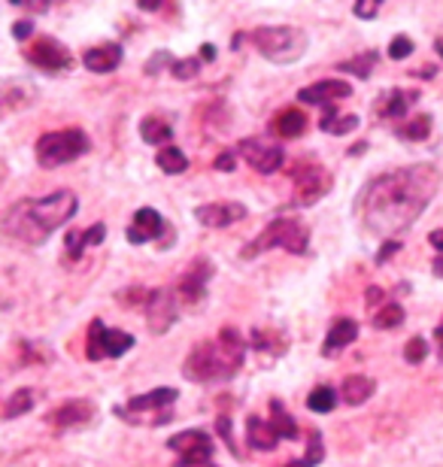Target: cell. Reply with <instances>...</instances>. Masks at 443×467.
Wrapping results in <instances>:
<instances>
[{
	"label": "cell",
	"mask_w": 443,
	"mask_h": 467,
	"mask_svg": "<svg viewBox=\"0 0 443 467\" xmlns=\"http://www.w3.org/2000/svg\"><path fill=\"white\" fill-rule=\"evenodd\" d=\"M268 249H286V252H291V255H307L310 228L301 219H289V216L273 219L270 225L240 252V258L249 261V258H256V255H261V252H268Z\"/></svg>",
	"instance_id": "5b68a950"
},
{
	"label": "cell",
	"mask_w": 443,
	"mask_h": 467,
	"mask_svg": "<svg viewBox=\"0 0 443 467\" xmlns=\"http://www.w3.org/2000/svg\"><path fill=\"white\" fill-rule=\"evenodd\" d=\"M413 52V40H410V36H395V40L389 43V58L392 61H404V58H407V55Z\"/></svg>",
	"instance_id": "74e56055"
},
{
	"label": "cell",
	"mask_w": 443,
	"mask_h": 467,
	"mask_svg": "<svg viewBox=\"0 0 443 467\" xmlns=\"http://www.w3.org/2000/svg\"><path fill=\"white\" fill-rule=\"evenodd\" d=\"M91 416H94V404H91V400L77 398V400H68V404L55 407L52 413H49V422L55 428H79V425L91 422Z\"/></svg>",
	"instance_id": "ac0fdd59"
},
{
	"label": "cell",
	"mask_w": 443,
	"mask_h": 467,
	"mask_svg": "<svg viewBox=\"0 0 443 467\" xmlns=\"http://www.w3.org/2000/svg\"><path fill=\"white\" fill-rule=\"evenodd\" d=\"M179 391L171 389V386H158L153 391H146V395H137L131 398L125 407H116L112 413H116L121 422L128 425H140V428H162L174 419L171 407L176 404Z\"/></svg>",
	"instance_id": "277c9868"
},
{
	"label": "cell",
	"mask_w": 443,
	"mask_h": 467,
	"mask_svg": "<svg viewBox=\"0 0 443 467\" xmlns=\"http://www.w3.org/2000/svg\"><path fill=\"white\" fill-rule=\"evenodd\" d=\"M353 98V86L343 79H322V82H313V86L301 88L298 91V100L301 104H316V107H337L341 100Z\"/></svg>",
	"instance_id": "5bb4252c"
},
{
	"label": "cell",
	"mask_w": 443,
	"mask_h": 467,
	"mask_svg": "<svg viewBox=\"0 0 443 467\" xmlns=\"http://www.w3.org/2000/svg\"><path fill=\"white\" fill-rule=\"evenodd\" d=\"M82 64L86 70L91 73H112L121 64V46L119 43H100V46H91L82 55Z\"/></svg>",
	"instance_id": "d6986e66"
},
{
	"label": "cell",
	"mask_w": 443,
	"mask_h": 467,
	"mask_svg": "<svg viewBox=\"0 0 443 467\" xmlns=\"http://www.w3.org/2000/svg\"><path fill=\"white\" fill-rule=\"evenodd\" d=\"M237 152V158H243L252 171L256 173H277L282 161H286V149H282L280 143H273V140H265V137H249L243 140V143L234 149Z\"/></svg>",
	"instance_id": "30bf717a"
},
{
	"label": "cell",
	"mask_w": 443,
	"mask_h": 467,
	"mask_svg": "<svg viewBox=\"0 0 443 467\" xmlns=\"http://www.w3.org/2000/svg\"><path fill=\"white\" fill-rule=\"evenodd\" d=\"M131 347H134V337L128 331H116L107 328L100 319H94L89 325V340H86V355L91 361L100 358H121Z\"/></svg>",
	"instance_id": "9c48e42d"
},
{
	"label": "cell",
	"mask_w": 443,
	"mask_h": 467,
	"mask_svg": "<svg viewBox=\"0 0 443 467\" xmlns=\"http://www.w3.org/2000/svg\"><path fill=\"white\" fill-rule=\"evenodd\" d=\"M216 428H219V434H222L225 446H228V450H231L234 455H240L237 443H234V437H231V419H228V416H219V419H216Z\"/></svg>",
	"instance_id": "f35d334b"
},
{
	"label": "cell",
	"mask_w": 443,
	"mask_h": 467,
	"mask_svg": "<svg viewBox=\"0 0 443 467\" xmlns=\"http://www.w3.org/2000/svg\"><path fill=\"white\" fill-rule=\"evenodd\" d=\"M103 237H107V225H100V222H98V225H91L89 231H82V240H86V249H89V246H100Z\"/></svg>",
	"instance_id": "60d3db41"
},
{
	"label": "cell",
	"mask_w": 443,
	"mask_h": 467,
	"mask_svg": "<svg viewBox=\"0 0 443 467\" xmlns=\"http://www.w3.org/2000/svg\"><path fill=\"white\" fill-rule=\"evenodd\" d=\"M89 149H91V140L86 130L64 128V130H52V134H43L37 140L34 152H37V164L46 167V171H55V167H61V164L77 161Z\"/></svg>",
	"instance_id": "52a82bcc"
},
{
	"label": "cell",
	"mask_w": 443,
	"mask_h": 467,
	"mask_svg": "<svg viewBox=\"0 0 443 467\" xmlns=\"http://www.w3.org/2000/svg\"><path fill=\"white\" fill-rule=\"evenodd\" d=\"M291 182H295V194L298 198L291 201L295 207H310V203L322 201L328 192H332V173L325 171L322 164L313 161H298L289 171Z\"/></svg>",
	"instance_id": "ba28073f"
},
{
	"label": "cell",
	"mask_w": 443,
	"mask_h": 467,
	"mask_svg": "<svg viewBox=\"0 0 443 467\" xmlns=\"http://www.w3.org/2000/svg\"><path fill=\"white\" fill-rule=\"evenodd\" d=\"M140 137H143L149 146H164L174 140V128H171V121L149 116V119L140 121Z\"/></svg>",
	"instance_id": "d4e9b609"
},
{
	"label": "cell",
	"mask_w": 443,
	"mask_h": 467,
	"mask_svg": "<svg viewBox=\"0 0 443 467\" xmlns=\"http://www.w3.org/2000/svg\"><path fill=\"white\" fill-rule=\"evenodd\" d=\"M374 64H376V52H362V55H355V58L343 61L341 73H355L358 79H367L374 73Z\"/></svg>",
	"instance_id": "d6a6232c"
},
{
	"label": "cell",
	"mask_w": 443,
	"mask_h": 467,
	"mask_svg": "<svg viewBox=\"0 0 443 467\" xmlns=\"http://www.w3.org/2000/svg\"><path fill=\"white\" fill-rule=\"evenodd\" d=\"M270 425L277 428V434H280V441H298V425H295V419H291L286 413V407H282V400L273 398L270 400Z\"/></svg>",
	"instance_id": "4316f807"
},
{
	"label": "cell",
	"mask_w": 443,
	"mask_h": 467,
	"mask_svg": "<svg viewBox=\"0 0 443 467\" xmlns=\"http://www.w3.org/2000/svg\"><path fill=\"white\" fill-rule=\"evenodd\" d=\"M401 249V243L398 240H389V243H383V249L380 252H376V265H385V261H389L392 255H395V252H398Z\"/></svg>",
	"instance_id": "f6af8a7d"
},
{
	"label": "cell",
	"mask_w": 443,
	"mask_h": 467,
	"mask_svg": "<svg viewBox=\"0 0 443 467\" xmlns=\"http://www.w3.org/2000/svg\"><path fill=\"white\" fill-rule=\"evenodd\" d=\"M440 189V171L435 164L398 167L374 176L355 201V216L374 237H398L419 222Z\"/></svg>",
	"instance_id": "6da1fadb"
},
{
	"label": "cell",
	"mask_w": 443,
	"mask_h": 467,
	"mask_svg": "<svg viewBox=\"0 0 443 467\" xmlns=\"http://www.w3.org/2000/svg\"><path fill=\"white\" fill-rule=\"evenodd\" d=\"M143 313L153 334L171 331V325L176 322V292H171V288H153V297H149Z\"/></svg>",
	"instance_id": "4fadbf2b"
},
{
	"label": "cell",
	"mask_w": 443,
	"mask_h": 467,
	"mask_svg": "<svg viewBox=\"0 0 443 467\" xmlns=\"http://www.w3.org/2000/svg\"><path fill=\"white\" fill-rule=\"evenodd\" d=\"M34 407V389H16L13 395H9L6 407H4V419L9 422V419H18L22 413H27V410Z\"/></svg>",
	"instance_id": "4dcf8cb0"
},
{
	"label": "cell",
	"mask_w": 443,
	"mask_h": 467,
	"mask_svg": "<svg viewBox=\"0 0 443 467\" xmlns=\"http://www.w3.org/2000/svg\"><path fill=\"white\" fill-rule=\"evenodd\" d=\"M164 234H167V225H164L162 213L153 210V207H143V210L134 213L125 237H128V243H134V246H143V243L155 240V237H164Z\"/></svg>",
	"instance_id": "2e32d148"
},
{
	"label": "cell",
	"mask_w": 443,
	"mask_h": 467,
	"mask_svg": "<svg viewBox=\"0 0 443 467\" xmlns=\"http://www.w3.org/2000/svg\"><path fill=\"white\" fill-rule=\"evenodd\" d=\"M273 130L282 137V140H291V137H301L307 130V116L301 109H282V113L273 119Z\"/></svg>",
	"instance_id": "cb8c5ba5"
},
{
	"label": "cell",
	"mask_w": 443,
	"mask_h": 467,
	"mask_svg": "<svg viewBox=\"0 0 443 467\" xmlns=\"http://www.w3.org/2000/svg\"><path fill=\"white\" fill-rule=\"evenodd\" d=\"M358 340V325L353 319H337L332 325V331H328V337L322 343V355L325 358H334L337 352H343L346 347H353V343Z\"/></svg>",
	"instance_id": "ffe728a7"
},
{
	"label": "cell",
	"mask_w": 443,
	"mask_h": 467,
	"mask_svg": "<svg viewBox=\"0 0 443 467\" xmlns=\"http://www.w3.org/2000/svg\"><path fill=\"white\" fill-rule=\"evenodd\" d=\"M419 95L417 91H404V88H392L389 95H383L380 104V116L383 119H407L410 107L417 104Z\"/></svg>",
	"instance_id": "7402d4cb"
},
{
	"label": "cell",
	"mask_w": 443,
	"mask_h": 467,
	"mask_svg": "<svg viewBox=\"0 0 443 467\" xmlns=\"http://www.w3.org/2000/svg\"><path fill=\"white\" fill-rule=\"evenodd\" d=\"M213 276V267H210V261L206 258H197L188 265L185 270V276L179 279V288H176V295L183 297L185 304H201L204 297H206V279Z\"/></svg>",
	"instance_id": "e0dca14e"
},
{
	"label": "cell",
	"mask_w": 443,
	"mask_h": 467,
	"mask_svg": "<svg viewBox=\"0 0 443 467\" xmlns=\"http://www.w3.org/2000/svg\"><path fill=\"white\" fill-rule=\"evenodd\" d=\"M322 459H325V441H322V434L313 431L307 437V455H304V459H295L286 467H319V464H322Z\"/></svg>",
	"instance_id": "f546056e"
},
{
	"label": "cell",
	"mask_w": 443,
	"mask_h": 467,
	"mask_svg": "<svg viewBox=\"0 0 443 467\" xmlns=\"http://www.w3.org/2000/svg\"><path fill=\"white\" fill-rule=\"evenodd\" d=\"M404 319H407V316H404L401 304H383L374 316V328L376 331H395V328H401Z\"/></svg>",
	"instance_id": "83f0119b"
},
{
	"label": "cell",
	"mask_w": 443,
	"mask_h": 467,
	"mask_svg": "<svg viewBox=\"0 0 443 467\" xmlns=\"http://www.w3.org/2000/svg\"><path fill=\"white\" fill-rule=\"evenodd\" d=\"M79 198L70 189L52 192L46 198H25L16 201L4 213V234L25 246H40L52 237L61 225L77 216Z\"/></svg>",
	"instance_id": "7a4b0ae2"
},
{
	"label": "cell",
	"mask_w": 443,
	"mask_h": 467,
	"mask_svg": "<svg viewBox=\"0 0 443 467\" xmlns=\"http://www.w3.org/2000/svg\"><path fill=\"white\" fill-rule=\"evenodd\" d=\"M431 134V116H417V119H410L407 125L398 128V137L401 140H413V143H419V140H426Z\"/></svg>",
	"instance_id": "836d02e7"
},
{
	"label": "cell",
	"mask_w": 443,
	"mask_h": 467,
	"mask_svg": "<svg viewBox=\"0 0 443 467\" xmlns=\"http://www.w3.org/2000/svg\"><path fill=\"white\" fill-rule=\"evenodd\" d=\"M174 61H176V58H171V55H167V52H155V58L146 64V73H149V77H155L162 64H167V67H174Z\"/></svg>",
	"instance_id": "7bdbcfd3"
},
{
	"label": "cell",
	"mask_w": 443,
	"mask_h": 467,
	"mask_svg": "<svg viewBox=\"0 0 443 467\" xmlns=\"http://www.w3.org/2000/svg\"><path fill=\"white\" fill-rule=\"evenodd\" d=\"M383 301V288H376V285H371V288H367V304H380Z\"/></svg>",
	"instance_id": "7dc6e473"
},
{
	"label": "cell",
	"mask_w": 443,
	"mask_h": 467,
	"mask_svg": "<svg viewBox=\"0 0 443 467\" xmlns=\"http://www.w3.org/2000/svg\"><path fill=\"white\" fill-rule=\"evenodd\" d=\"M27 61L34 64V67H40L46 73H68L73 70V55L68 52V46L58 43L55 36H40V40H34L27 46Z\"/></svg>",
	"instance_id": "7c38bea8"
},
{
	"label": "cell",
	"mask_w": 443,
	"mask_h": 467,
	"mask_svg": "<svg viewBox=\"0 0 443 467\" xmlns=\"http://www.w3.org/2000/svg\"><path fill=\"white\" fill-rule=\"evenodd\" d=\"M167 450H174L179 455L176 467H197V464H210L216 443L206 431H183L167 441Z\"/></svg>",
	"instance_id": "8fae6325"
},
{
	"label": "cell",
	"mask_w": 443,
	"mask_h": 467,
	"mask_svg": "<svg viewBox=\"0 0 443 467\" xmlns=\"http://www.w3.org/2000/svg\"><path fill=\"white\" fill-rule=\"evenodd\" d=\"M195 219L201 222L204 228H231L234 222L247 219V207L237 201L204 203V207H195Z\"/></svg>",
	"instance_id": "9a60e30c"
},
{
	"label": "cell",
	"mask_w": 443,
	"mask_h": 467,
	"mask_svg": "<svg viewBox=\"0 0 443 467\" xmlns=\"http://www.w3.org/2000/svg\"><path fill=\"white\" fill-rule=\"evenodd\" d=\"M155 164L162 167L164 173H185L188 171V158H185V152L183 149H176V146H164L162 152H158V158H155Z\"/></svg>",
	"instance_id": "f1b7e54d"
},
{
	"label": "cell",
	"mask_w": 443,
	"mask_h": 467,
	"mask_svg": "<svg viewBox=\"0 0 443 467\" xmlns=\"http://www.w3.org/2000/svg\"><path fill=\"white\" fill-rule=\"evenodd\" d=\"M374 389H376V382H374L371 377H364V373H353V377H346V379H343L341 398H343L350 407H362L364 400H371Z\"/></svg>",
	"instance_id": "603a6c76"
},
{
	"label": "cell",
	"mask_w": 443,
	"mask_h": 467,
	"mask_svg": "<svg viewBox=\"0 0 443 467\" xmlns=\"http://www.w3.org/2000/svg\"><path fill=\"white\" fill-rule=\"evenodd\" d=\"M319 128H322L325 134H334V137L353 134V130L358 128V116H343V119H337V107H325L322 119H319Z\"/></svg>",
	"instance_id": "484cf974"
},
{
	"label": "cell",
	"mask_w": 443,
	"mask_h": 467,
	"mask_svg": "<svg viewBox=\"0 0 443 467\" xmlns=\"http://www.w3.org/2000/svg\"><path fill=\"white\" fill-rule=\"evenodd\" d=\"M428 243H431V246H435L438 252H443V228H440V231H431V234H428Z\"/></svg>",
	"instance_id": "c3c4849f"
},
{
	"label": "cell",
	"mask_w": 443,
	"mask_h": 467,
	"mask_svg": "<svg viewBox=\"0 0 443 467\" xmlns=\"http://www.w3.org/2000/svg\"><path fill=\"white\" fill-rule=\"evenodd\" d=\"M197 467H216V464H213V462H210V464H197Z\"/></svg>",
	"instance_id": "11a10c76"
},
{
	"label": "cell",
	"mask_w": 443,
	"mask_h": 467,
	"mask_svg": "<svg viewBox=\"0 0 443 467\" xmlns=\"http://www.w3.org/2000/svg\"><path fill=\"white\" fill-rule=\"evenodd\" d=\"M404 358H407V364H422L428 358V340L426 337L407 340V347H404Z\"/></svg>",
	"instance_id": "d590c367"
},
{
	"label": "cell",
	"mask_w": 443,
	"mask_h": 467,
	"mask_svg": "<svg viewBox=\"0 0 443 467\" xmlns=\"http://www.w3.org/2000/svg\"><path fill=\"white\" fill-rule=\"evenodd\" d=\"M362 152H367V143H355V146L350 149V155H362Z\"/></svg>",
	"instance_id": "f907efd6"
},
{
	"label": "cell",
	"mask_w": 443,
	"mask_h": 467,
	"mask_svg": "<svg viewBox=\"0 0 443 467\" xmlns=\"http://www.w3.org/2000/svg\"><path fill=\"white\" fill-rule=\"evenodd\" d=\"M307 407L313 410V413H332V410L337 407V391L332 386H319L310 391L307 398Z\"/></svg>",
	"instance_id": "1f68e13d"
},
{
	"label": "cell",
	"mask_w": 443,
	"mask_h": 467,
	"mask_svg": "<svg viewBox=\"0 0 443 467\" xmlns=\"http://www.w3.org/2000/svg\"><path fill=\"white\" fill-rule=\"evenodd\" d=\"M435 340H438V349L443 352V325H440V328L435 331Z\"/></svg>",
	"instance_id": "816d5d0a"
},
{
	"label": "cell",
	"mask_w": 443,
	"mask_h": 467,
	"mask_svg": "<svg viewBox=\"0 0 443 467\" xmlns=\"http://www.w3.org/2000/svg\"><path fill=\"white\" fill-rule=\"evenodd\" d=\"M435 49H438V55L443 58V36H438V43H435Z\"/></svg>",
	"instance_id": "db71d44e"
},
{
	"label": "cell",
	"mask_w": 443,
	"mask_h": 467,
	"mask_svg": "<svg viewBox=\"0 0 443 467\" xmlns=\"http://www.w3.org/2000/svg\"><path fill=\"white\" fill-rule=\"evenodd\" d=\"M119 304L125 306H140V310H146L149 297H153V288H125V292H119Z\"/></svg>",
	"instance_id": "e575fe53"
},
{
	"label": "cell",
	"mask_w": 443,
	"mask_h": 467,
	"mask_svg": "<svg viewBox=\"0 0 443 467\" xmlns=\"http://www.w3.org/2000/svg\"><path fill=\"white\" fill-rule=\"evenodd\" d=\"M201 58H204V61H213V58H216V46H213V43H204V46H201Z\"/></svg>",
	"instance_id": "681fc988"
},
{
	"label": "cell",
	"mask_w": 443,
	"mask_h": 467,
	"mask_svg": "<svg viewBox=\"0 0 443 467\" xmlns=\"http://www.w3.org/2000/svg\"><path fill=\"white\" fill-rule=\"evenodd\" d=\"M213 167H216V171H222V173H231L234 167H237V152H219V155H216Z\"/></svg>",
	"instance_id": "b9f144b4"
},
{
	"label": "cell",
	"mask_w": 443,
	"mask_h": 467,
	"mask_svg": "<svg viewBox=\"0 0 443 467\" xmlns=\"http://www.w3.org/2000/svg\"><path fill=\"white\" fill-rule=\"evenodd\" d=\"M247 441H249L252 450L273 452V450H277V443H280V434H277V428L268 422V419L249 416L247 419Z\"/></svg>",
	"instance_id": "44dd1931"
},
{
	"label": "cell",
	"mask_w": 443,
	"mask_h": 467,
	"mask_svg": "<svg viewBox=\"0 0 443 467\" xmlns=\"http://www.w3.org/2000/svg\"><path fill=\"white\" fill-rule=\"evenodd\" d=\"M197 70H201V58H179L171 67V73L176 79H195Z\"/></svg>",
	"instance_id": "8d00e7d4"
},
{
	"label": "cell",
	"mask_w": 443,
	"mask_h": 467,
	"mask_svg": "<svg viewBox=\"0 0 443 467\" xmlns=\"http://www.w3.org/2000/svg\"><path fill=\"white\" fill-rule=\"evenodd\" d=\"M31 34H34V22H31V18H18V22L13 25V36H16V40H27Z\"/></svg>",
	"instance_id": "ee69618b"
},
{
	"label": "cell",
	"mask_w": 443,
	"mask_h": 467,
	"mask_svg": "<svg viewBox=\"0 0 443 467\" xmlns=\"http://www.w3.org/2000/svg\"><path fill=\"white\" fill-rule=\"evenodd\" d=\"M431 267H435V274H438V276H443V258H438V261H435V265H431Z\"/></svg>",
	"instance_id": "f5cc1de1"
},
{
	"label": "cell",
	"mask_w": 443,
	"mask_h": 467,
	"mask_svg": "<svg viewBox=\"0 0 443 467\" xmlns=\"http://www.w3.org/2000/svg\"><path fill=\"white\" fill-rule=\"evenodd\" d=\"M249 40L256 43V49L273 64H295L298 58H304V52H307V34L291 25L256 27V31L249 34Z\"/></svg>",
	"instance_id": "8992f818"
},
{
	"label": "cell",
	"mask_w": 443,
	"mask_h": 467,
	"mask_svg": "<svg viewBox=\"0 0 443 467\" xmlns=\"http://www.w3.org/2000/svg\"><path fill=\"white\" fill-rule=\"evenodd\" d=\"M353 13H355L358 18H374L376 13H380V4H355Z\"/></svg>",
	"instance_id": "bcb514c9"
},
{
	"label": "cell",
	"mask_w": 443,
	"mask_h": 467,
	"mask_svg": "<svg viewBox=\"0 0 443 467\" xmlns=\"http://www.w3.org/2000/svg\"><path fill=\"white\" fill-rule=\"evenodd\" d=\"M247 358V340L237 328L219 331V337L204 340L188 352L183 364V377L192 382H204V386H219L237 377Z\"/></svg>",
	"instance_id": "3957f363"
},
{
	"label": "cell",
	"mask_w": 443,
	"mask_h": 467,
	"mask_svg": "<svg viewBox=\"0 0 443 467\" xmlns=\"http://www.w3.org/2000/svg\"><path fill=\"white\" fill-rule=\"evenodd\" d=\"M82 252H86V240H82V231H70L68 234V255L77 261V258H82Z\"/></svg>",
	"instance_id": "ab89813d"
}]
</instances>
